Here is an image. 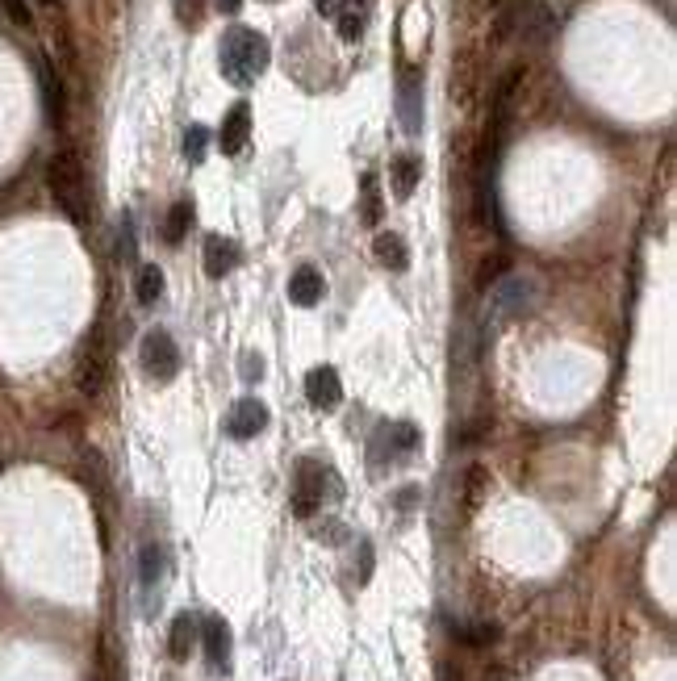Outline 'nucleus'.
I'll use <instances>...</instances> for the list:
<instances>
[{"mask_svg": "<svg viewBox=\"0 0 677 681\" xmlns=\"http://www.w3.org/2000/svg\"><path fill=\"white\" fill-rule=\"evenodd\" d=\"M268 38L255 34L247 26H235L226 30L222 38V51H218V67H222V80H230L235 88H251L255 80H260L268 72Z\"/></svg>", "mask_w": 677, "mask_h": 681, "instance_id": "f257e3e1", "label": "nucleus"}, {"mask_svg": "<svg viewBox=\"0 0 677 681\" xmlns=\"http://www.w3.org/2000/svg\"><path fill=\"white\" fill-rule=\"evenodd\" d=\"M46 189H51L55 205L76 226H88V180H84V163L76 151L51 155V163H46Z\"/></svg>", "mask_w": 677, "mask_h": 681, "instance_id": "f03ea898", "label": "nucleus"}, {"mask_svg": "<svg viewBox=\"0 0 677 681\" xmlns=\"http://www.w3.org/2000/svg\"><path fill=\"white\" fill-rule=\"evenodd\" d=\"M418 448H423V431L414 427L410 418H398V422H381L377 435L368 443V456L372 464H398V460H410Z\"/></svg>", "mask_w": 677, "mask_h": 681, "instance_id": "7ed1b4c3", "label": "nucleus"}, {"mask_svg": "<svg viewBox=\"0 0 677 681\" xmlns=\"http://www.w3.org/2000/svg\"><path fill=\"white\" fill-rule=\"evenodd\" d=\"M138 364H143V377L155 381V385L176 381V372H180V347H176V339L168 331H147L143 347H138Z\"/></svg>", "mask_w": 677, "mask_h": 681, "instance_id": "20e7f679", "label": "nucleus"}, {"mask_svg": "<svg viewBox=\"0 0 677 681\" xmlns=\"http://www.w3.org/2000/svg\"><path fill=\"white\" fill-rule=\"evenodd\" d=\"M326 481H331V468L318 460H301L297 464V481H293V514L297 519H310L318 514L322 498H326Z\"/></svg>", "mask_w": 677, "mask_h": 681, "instance_id": "39448f33", "label": "nucleus"}, {"mask_svg": "<svg viewBox=\"0 0 677 681\" xmlns=\"http://www.w3.org/2000/svg\"><path fill=\"white\" fill-rule=\"evenodd\" d=\"M531 301H535V280L531 276H506V280L494 285V293H489V305H494V314L502 322L523 318L531 310Z\"/></svg>", "mask_w": 677, "mask_h": 681, "instance_id": "423d86ee", "label": "nucleus"}, {"mask_svg": "<svg viewBox=\"0 0 677 681\" xmlns=\"http://www.w3.org/2000/svg\"><path fill=\"white\" fill-rule=\"evenodd\" d=\"M80 389L88 393V397H97L101 389H105V381H109V343H105V326H97L92 331V339H88V347H84V356H80Z\"/></svg>", "mask_w": 677, "mask_h": 681, "instance_id": "0eeeda50", "label": "nucleus"}, {"mask_svg": "<svg viewBox=\"0 0 677 681\" xmlns=\"http://www.w3.org/2000/svg\"><path fill=\"white\" fill-rule=\"evenodd\" d=\"M398 122L406 134H423V72L402 67L398 76Z\"/></svg>", "mask_w": 677, "mask_h": 681, "instance_id": "6e6552de", "label": "nucleus"}, {"mask_svg": "<svg viewBox=\"0 0 677 681\" xmlns=\"http://www.w3.org/2000/svg\"><path fill=\"white\" fill-rule=\"evenodd\" d=\"M268 427V406L255 402V397H239L235 406L226 414V435L230 439H255Z\"/></svg>", "mask_w": 677, "mask_h": 681, "instance_id": "1a4fd4ad", "label": "nucleus"}, {"mask_svg": "<svg viewBox=\"0 0 677 681\" xmlns=\"http://www.w3.org/2000/svg\"><path fill=\"white\" fill-rule=\"evenodd\" d=\"M306 397H310L314 410H335V406L343 402V381H339V372H335L331 364L310 368V372H306Z\"/></svg>", "mask_w": 677, "mask_h": 681, "instance_id": "9d476101", "label": "nucleus"}, {"mask_svg": "<svg viewBox=\"0 0 677 681\" xmlns=\"http://www.w3.org/2000/svg\"><path fill=\"white\" fill-rule=\"evenodd\" d=\"M247 138H251V105H247V101H239V105H230V109H226V117H222L218 147H222V155H243Z\"/></svg>", "mask_w": 677, "mask_h": 681, "instance_id": "9b49d317", "label": "nucleus"}, {"mask_svg": "<svg viewBox=\"0 0 677 681\" xmlns=\"http://www.w3.org/2000/svg\"><path fill=\"white\" fill-rule=\"evenodd\" d=\"M201 640H205V661H209V669H218V673H226L230 669V627H226V619H205L201 623Z\"/></svg>", "mask_w": 677, "mask_h": 681, "instance_id": "f8f14e48", "label": "nucleus"}, {"mask_svg": "<svg viewBox=\"0 0 677 681\" xmlns=\"http://www.w3.org/2000/svg\"><path fill=\"white\" fill-rule=\"evenodd\" d=\"M235 264H239V243L222 239V234H209V239H205V276L222 280V276L235 272Z\"/></svg>", "mask_w": 677, "mask_h": 681, "instance_id": "ddd939ff", "label": "nucleus"}, {"mask_svg": "<svg viewBox=\"0 0 677 681\" xmlns=\"http://www.w3.org/2000/svg\"><path fill=\"white\" fill-rule=\"evenodd\" d=\"M38 84H42V105H46V117L51 126H63L67 122V97H63V80L55 76V67L38 59Z\"/></svg>", "mask_w": 677, "mask_h": 681, "instance_id": "4468645a", "label": "nucleus"}, {"mask_svg": "<svg viewBox=\"0 0 677 681\" xmlns=\"http://www.w3.org/2000/svg\"><path fill=\"white\" fill-rule=\"evenodd\" d=\"M322 297H326V280H322V272L310 268V264H301V268L293 272V280H289V301L301 305V310H310V305H318Z\"/></svg>", "mask_w": 677, "mask_h": 681, "instance_id": "2eb2a0df", "label": "nucleus"}, {"mask_svg": "<svg viewBox=\"0 0 677 681\" xmlns=\"http://www.w3.org/2000/svg\"><path fill=\"white\" fill-rule=\"evenodd\" d=\"M163 573H168V556H163V548H159V544H147V548H143V556H138V585H143L147 606H151V594L159 590Z\"/></svg>", "mask_w": 677, "mask_h": 681, "instance_id": "dca6fc26", "label": "nucleus"}, {"mask_svg": "<svg viewBox=\"0 0 677 681\" xmlns=\"http://www.w3.org/2000/svg\"><path fill=\"white\" fill-rule=\"evenodd\" d=\"M368 17H372V0H343L335 21H339V34L347 42H356L364 30H368Z\"/></svg>", "mask_w": 677, "mask_h": 681, "instance_id": "f3484780", "label": "nucleus"}, {"mask_svg": "<svg viewBox=\"0 0 677 681\" xmlns=\"http://www.w3.org/2000/svg\"><path fill=\"white\" fill-rule=\"evenodd\" d=\"M372 251H377V264L389 268V272H406L410 268V247H406L402 234H377Z\"/></svg>", "mask_w": 677, "mask_h": 681, "instance_id": "a211bd4d", "label": "nucleus"}, {"mask_svg": "<svg viewBox=\"0 0 677 681\" xmlns=\"http://www.w3.org/2000/svg\"><path fill=\"white\" fill-rule=\"evenodd\" d=\"M197 631H201V623L193 615H176L172 619V636H168L172 661H189V652L197 648Z\"/></svg>", "mask_w": 677, "mask_h": 681, "instance_id": "6ab92c4d", "label": "nucleus"}, {"mask_svg": "<svg viewBox=\"0 0 677 681\" xmlns=\"http://www.w3.org/2000/svg\"><path fill=\"white\" fill-rule=\"evenodd\" d=\"M418 176H423V163H418L414 155H398L389 168V180H393V197L406 201L414 189H418Z\"/></svg>", "mask_w": 677, "mask_h": 681, "instance_id": "aec40b11", "label": "nucleus"}, {"mask_svg": "<svg viewBox=\"0 0 677 681\" xmlns=\"http://www.w3.org/2000/svg\"><path fill=\"white\" fill-rule=\"evenodd\" d=\"M189 226H193V205H189V201H176V205L168 209V222H163V243L180 247L184 234H189Z\"/></svg>", "mask_w": 677, "mask_h": 681, "instance_id": "412c9836", "label": "nucleus"}, {"mask_svg": "<svg viewBox=\"0 0 677 681\" xmlns=\"http://www.w3.org/2000/svg\"><path fill=\"white\" fill-rule=\"evenodd\" d=\"M360 214L368 226L381 222V184H377V172H364L360 180Z\"/></svg>", "mask_w": 677, "mask_h": 681, "instance_id": "4be33fe9", "label": "nucleus"}, {"mask_svg": "<svg viewBox=\"0 0 677 681\" xmlns=\"http://www.w3.org/2000/svg\"><path fill=\"white\" fill-rule=\"evenodd\" d=\"M134 293H138V305H155L163 297V272L155 264H143L134 280Z\"/></svg>", "mask_w": 677, "mask_h": 681, "instance_id": "5701e85b", "label": "nucleus"}, {"mask_svg": "<svg viewBox=\"0 0 677 681\" xmlns=\"http://www.w3.org/2000/svg\"><path fill=\"white\" fill-rule=\"evenodd\" d=\"M452 631H456V640L473 644V648H485L498 640V623H469V627H452Z\"/></svg>", "mask_w": 677, "mask_h": 681, "instance_id": "b1692460", "label": "nucleus"}, {"mask_svg": "<svg viewBox=\"0 0 677 681\" xmlns=\"http://www.w3.org/2000/svg\"><path fill=\"white\" fill-rule=\"evenodd\" d=\"M205 147H209V130H205V126H189V134H184V159L201 163V159H205Z\"/></svg>", "mask_w": 677, "mask_h": 681, "instance_id": "393cba45", "label": "nucleus"}, {"mask_svg": "<svg viewBox=\"0 0 677 681\" xmlns=\"http://www.w3.org/2000/svg\"><path fill=\"white\" fill-rule=\"evenodd\" d=\"M502 272H506V255H494V260H485V264L477 268V289H494Z\"/></svg>", "mask_w": 677, "mask_h": 681, "instance_id": "a878e982", "label": "nucleus"}, {"mask_svg": "<svg viewBox=\"0 0 677 681\" xmlns=\"http://www.w3.org/2000/svg\"><path fill=\"white\" fill-rule=\"evenodd\" d=\"M0 9H5V17L13 21V26H21V30L34 26V13H30L26 0H0Z\"/></svg>", "mask_w": 677, "mask_h": 681, "instance_id": "bb28decb", "label": "nucleus"}, {"mask_svg": "<svg viewBox=\"0 0 677 681\" xmlns=\"http://www.w3.org/2000/svg\"><path fill=\"white\" fill-rule=\"evenodd\" d=\"M176 17H180V26H201V17H205V0H176Z\"/></svg>", "mask_w": 677, "mask_h": 681, "instance_id": "cd10ccee", "label": "nucleus"}, {"mask_svg": "<svg viewBox=\"0 0 677 681\" xmlns=\"http://www.w3.org/2000/svg\"><path fill=\"white\" fill-rule=\"evenodd\" d=\"M134 251H138V243H134V218L130 214H122V234H118V260H134Z\"/></svg>", "mask_w": 677, "mask_h": 681, "instance_id": "c85d7f7f", "label": "nucleus"}, {"mask_svg": "<svg viewBox=\"0 0 677 681\" xmlns=\"http://www.w3.org/2000/svg\"><path fill=\"white\" fill-rule=\"evenodd\" d=\"M239 372H243V381H260V377H264V360L255 356V351H247L243 364H239Z\"/></svg>", "mask_w": 677, "mask_h": 681, "instance_id": "c756f323", "label": "nucleus"}, {"mask_svg": "<svg viewBox=\"0 0 677 681\" xmlns=\"http://www.w3.org/2000/svg\"><path fill=\"white\" fill-rule=\"evenodd\" d=\"M481 489H485V468H469V510L481 502Z\"/></svg>", "mask_w": 677, "mask_h": 681, "instance_id": "7c9ffc66", "label": "nucleus"}, {"mask_svg": "<svg viewBox=\"0 0 677 681\" xmlns=\"http://www.w3.org/2000/svg\"><path fill=\"white\" fill-rule=\"evenodd\" d=\"M372 577V544H360V581Z\"/></svg>", "mask_w": 677, "mask_h": 681, "instance_id": "2f4dec72", "label": "nucleus"}, {"mask_svg": "<svg viewBox=\"0 0 677 681\" xmlns=\"http://www.w3.org/2000/svg\"><path fill=\"white\" fill-rule=\"evenodd\" d=\"M414 498H418V485H406V489L398 493V506H402V510H410V506H414Z\"/></svg>", "mask_w": 677, "mask_h": 681, "instance_id": "473e14b6", "label": "nucleus"}, {"mask_svg": "<svg viewBox=\"0 0 677 681\" xmlns=\"http://www.w3.org/2000/svg\"><path fill=\"white\" fill-rule=\"evenodd\" d=\"M239 5H243V0H218V9H222V13H239Z\"/></svg>", "mask_w": 677, "mask_h": 681, "instance_id": "72a5a7b5", "label": "nucleus"}, {"mask_svg": "<svg viewBox=\"0 0 677 681\" xmlns=\"http://www.w3.org/2000/svg\"><path fill=\"white\" fill-rule=\"evenodd\" d=\"M38 5H59V0H38Z\"/></svg>", "mask_w": 677, "mask_h": 681, "instance_id": "f704fd0d", "label": "nucleus"}]
</instances>
